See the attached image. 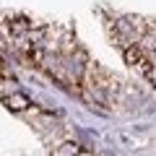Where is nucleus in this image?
<instances>
[{"mask_svg":"<svg viewBox=\"0 0 156 156\" xmlns=\"http://www.w3.org/2000/svg\"><path fill=\"white\" fill-rule=\"evenodd\" d=\"M3 101H5V107L11 112H23V109L31 107V101H29L21 91H11V94H5V96H3Z\"/></svg>","mask_w":156,"mask_h":156,"instance_id":"nucleus-2","label":"nucleus"},{"mask_svg":"<svg viewBox=\"0 0 156 156\" xmlns=\"http://www.w3.org/2000/svg\"><path fill=\"white\" fill-rule=\"evenodd\" d=\"M122 52H125V60L130 62V68H135V70L143 78H148V81L154 78V65H151V57H148V52H146L143 47L128 44V47H122Z\"/></svg>","mask_w":156,"mask_h":156,"instance_id":"nucleus-1","label":"nucleus"},{"mask_svg":"<svg viewBox=\"0 0 156 156\" xmlns=\"http://www.w3.org/2000/svg\"><path fill=\"white\" fill-rule=\"evenodd\" d=\"M8 81L13 83V76H11V70H8V62L0 57V83H8Z\"/></svg>","mask_w":156,"mask_h":156,"instance_id":"nucleus-3","label":"nucleus"}]
</instances>
